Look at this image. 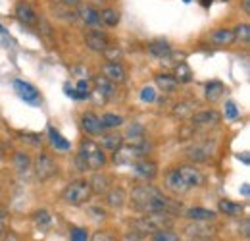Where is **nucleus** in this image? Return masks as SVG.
<instances>
[{
  "label": "nucleus",
  "mask_w": 250,
  "mask_h": 241,
  "mask_svg": "<svg viewBox=\"0 0 250 241\" xmlns=\"http://www.w3.org/2000/svg\"><path fill=\"white\" fill-rule=\"evenodd\" d=\"M33 220H35V224L39 228H46V226H50L52 216H50V212L46 211V209H39V211H35V214H33Z\"/></svg>",
  "instance_id": "32"
},
{
  "label": "nucleus",
  "mask_w": 250,
  "mask_h": 241,
  "mask_svg": "<svg viewBox=\"0 0 250 241\" xmlns=\"http://www.w3.org/2000/svg\"><path fill=\"white\" fill-rule=\"evenodd\" d=\"M85 43H87V47H89L91 50H94V52H104V50L110 47L106 33H102L100 29L87 31V33H85Z\"/></svg>",
  "instance_id": "7"
},
{
  "label": "nucleus",
  "mask_w": 250,
  "mask_h": 241,
  "mask_svg": "<svg viewBox=\"0 0 250 241\" xmlns=\"http://www.w3.org/2000/svg\"><path fill=\"white\" fill-rule=\"evenodd\" d=\"M104 52H106L108 62H120L122 60V50H120V48H110V47H108Z\"/></svg>",
  "instance_id": "41"
},
{
  "label": "nucleus",
  "mask_w": 250,
  "mask_h": 241,
  "mask_svg": "<svg viewBox=\"0 0 250 241\" xmlns=\"http://www.w3.org/2000/svg\"><path fill=\"white\" fill-rule=\"evenodd\" d=\"M154 83H156L158 87L162 91H175L179 87V83H177V79L171 75V73H156L154 75Z\"/></svg>",
  "instance_id": "22"
},
{
  "label": "nucleus",
  "mask_w": 250,
  "mask_h": 241,
  "mask_svg": "<svg viewBox=\"0 0 250 241\" xmlns=\"http://www.w3.org/2000/svg\"><path fill=\"white\" fill-rule=\"evenodd\" d=\"M48 137H50V143H52V145H54L60 152H67L69 149H71L69 141H67L65 137H62L54 127H48Z\"/></svg>",
  "instance_id": "24"
},
{
  "label": "nucleus",
  "mask_w": 250,
  "mask_h": 241,
  "mask_svg": "<svg viewBox=\"0 0 250 241\" xmlns=\"http://www.w3.org/2000/svg\"><path fill=\"white\" fill-rule=\"evenodd\" d=\"M131 205L135 207V211L143 212V214H177L183 207L173 201L167 199L158 187L154 185H137L131 191Z\"/></svg>",
  "instance_id": "1"
},
{
  "label": "nucleus",
  "mask_w": 250,
  "mask_h": 241,
  "mask_svg": "<svg viewBox=\"0 0 250 241\" xmlns=\"http://www.w3.org/2000/svg\"><path fill=\"white\" fill-rule=\"evenodd\" d=\"M0 31H2V33H4V27H2V25H0Z\"/></svg>",
  "instance_id": "52"
},
{
  "label": "nucleus",
  "mask_w": 250,
  "mask_h": 241,
  "mask_svg": "<svg viewBox=\"0 0 250 241\" xmlns=\"http://www.w3.org/2000/svg\"><path fill=\"white\" fill-rule=\"evenodd\" d=\"M185 2H188V0H185Z\"/></svg>",
  "instance_id": "55"
},
{
  "label": "nucleus",
  "mask_w": 250,
  "mask_h": 241,
  "mask_svg": "<svg viewBox=\"0 0 250 241\" xmlns=\"http://www.w3.org/2000/svg\"><path fill=\"white\" fill-rule=\"evenodd\" d=\"M114 234H110V232H96L93 236V240L91 241H114Z\"/></svg>",
  "instance_id": "43"
},
{
  "label": "nucleus",
  "mask_w": 250,
  "mask_h": 241,
  "mask_svg": "<svg viewBox=\"0 0 250 241\" xmlns=\"http://www.w3.org/2000/svg\"><path fill=\"white\" fill-rule=\"evenodd\" d=\"M243 238H245V240H249V220L243 224Z\"/></svg>",
  "instance_id": "45"
},
{
  "label": "nucleus",
  "mask_w": 250,
  "mask_h": 241,
  "mask_svg": "<svg viewBox=\"0 0 250 241\" xmlns=\"http://www.w3.org/2000/svg\"><path fill=\"white\" fill-rule=\"evenodd\" d=\"M81 127L87 131V135H91V137H98V135H102V125H100V118L93 114V112H85L83 116H81Z\"/></svg>",
  "instance_id": "12"
},
{
  "label": "nucleus",
  "mask_w": 250,
  "mask_h": 241,
  "mask_svg": "<svg viewBox=\"0 0 250 241\" xmlns=\"http://www.w3.org/2000/svg\"><path fill=\"white\" fill-rule=\"evenodd\" d=\"M243 8H245V12L249 14V12H250V4H249V0H245V2H243Z\"/></svg>",
  "instance_id": "49"
},
{
  "label": "nucleus",
  "mask_w": 250,
  "mask_h": 241,
  "mask_svg": "<svg viewBox=\"0 0 250 241\" xmlns=\"http://www.w3.org/2000/svg\"><path fill=\"white\" fill-rule=\"evenodd\" d=\"M237 158H239V160H243L245 164H250V158H249V154H247V152H245V154H237Z\"/></svg>",
  "instance_id": "46"
},
{
  "label": "nucleus",
  "mask_w": 250,
  "mask_h": 241,
  "mask_svg": "<svg viewBox=\"0 0 250 241\" xmlns=\"http://www.w3.org/2000/svg\"><path fill=\"white\" fill-rule=\"evenodd\" d=\"M8 241H16V236H8Z\"/></svg>",
  "instance_id": "51"
},
{
  "label": "nucleus",
  "mask_w": 250,
  "mask_h": 241,
  "mask_svg": "<svg viewBox=\"0 0 250 241\" xmlns=\"http://www.w3.org/2000/svg\"><path fill=\"white\" fill-rule=\"evenodd\" d=\"M210 41L219 47H227L235 43V35H233V29H216L210 33Z\"/></svg>",
  "instance_id": "20"
},
{
  "label": "nucleus",
  "mask_w": 250,
  "mask_h": 241,
  "mask_svg": "<svg viewBox=\"0 0 250 241\" xmlns=\"http://www.w3.org/2000/svg\"><path fill=\"white\" fill-rule=\"evenodd\" d=\"M249 183H245V185H243V193H245V195H247V197H249Z\"/></svg>",
  "instance_id": "50"
},
{
  "label": "nucleus",
  "mask_w": 250,
  "mask_h": 241,
  "mask_svg": "<svg viewBox=\"0 0 250 241\" xmlns=\"http://www.w3.org/2000/svg\"><path fill=\"white\" fill-rule=\"evenodd\" d=\"M94 81H96V91L102 95V98H110V96H114L116 87H114V83H112V81H108L104 75H98Z\"/></svg>",
  "instance_id": "25"
},
{
  "label": "nucleus",
  "mask_w": 250,
  "mask_h": 241,
  "mask_svg": "<svg viewBox=\"0 0 250 241\" xmlns=\"http://www.w3.org/2000/svg\"><path fill=\"white\" fill-rule=\"evenodd\" d=\"M152 241H181V238L171 230H160L152 234Z\"/></svg>",
  "instance_id": "36"
},
{
  "label": "nucleus",
  "mask_w": 250,
  "mask_h": 241,
  "mask_svg": "<svg viewBox=\"0 0 250 241\" xmlns=\"http://www.w3.org/2000/svg\"><path fill=\"white\" fill-rule=\"evenodd\" d=\"M173 77L177 79V83H187V81L192 79V72H190V68H188L187 64H177Z\"/></svg>",
  "instance_id": "31"
},
{
  "label": "nucleus",
  "mask_w": 250,
  "mask_h": 241,
  "mask_svg": "<svg viewBox=\"0 0 250 241\" xmlns=\"http://www.w3.org/2000/svg\"><path fill=\"white\" fill-rule=\"evenodd\" d=\"M14 166H16V170H18V174L25 176V174L29 172V168H31V158H29V154H27V152H18V154L14 156Z\"/></svg>",
  "instance_id": "26"
},
{
  "label": "nucleus",
  "mask_w": 250,
  "mask_h": 241,
  "mask_svg": "<svg viewBox=\"0 0 250 241\" xmlns=\"http://www.w3.org/2000/svg\"><path fill=\"white\" fill-rule=\"evenodd\" d=\"M233 35H235V41H241V43L249 45V41H250V27H249V24H239V25L233 29Z\"/></svg>",
  "instance_id": "33"
},
{
  "label": "nucleus",
  "mask_w": 250,
  "mask_h": 241,
  "mask_svg": "<svg viewBox=\"0 0 250 241\" xmlns=\"http://www.w3.org/2000/svg\"><path fill=\"white\" fill-rule=\"evenodd\" d=\"M225 118L231 121H235L239 118V108L235 106L233 100H227V102H225Z\"/></svg>",
  "instance_id": "38"
},
{
  "label": "nucleus",
  "mask_w": 250,
  "mask_h": 241,
  "mask_svg": "<svg viewBox=\"0 0 250 241\" xmlns=\"http://www.w3.org/2000/svg\"><path fill=\"white\" fill-rule=\"evenodd\" d=\"M124 123V118L118 116V114H104L102 120H100V125L102 127H118Z\"/></svg>",
  "instance_id": "37"
},
{
  "label": "nucleus",
  "mask_w": 250,
  "mask_h": 241,
  "mask_svg": "<svg viewBox=\"0 0 250 241\" xmlns=\"http://www.w3.org/2000/svg\"><path fill=\"white\" fill-rule=\"evenodd\" d=\"M89 185H91V191L98 193V195H102V193H106V191H108V187H110V178H108V176L94 174L93 180L89 181Z\"/></svg>",
  "instance_id": "28"
},
{
  "label": "nucleus",
  "mask_w": 250,
  "mask_h": 241,
  "mask_svg": "<svg viewBox=\"0 0 250 241\" xmlns=\"http://www.w3.org/2000/svg\"><path fill=\"white\" fill-rule=\"evenodd\" d=\"M135 174L141 176L143 180H154L158 174V166L154 162H150V160L141 158V160L135 162Z\"/></svg>",
  "instance_id": "15"
},
{
  "label": "nucleus",
  "mask_w": 250,
  "mask_h": 241,
  "mask_svg": "<svg viewBox=\"0 0 250 241\" xmlns=\"http://www.w3.org/2000/svg\"><path fill=\"white\" fill-rule=\"evenodd\" d=\"M0 160H2V154H0Z\"/></svg>",
  "instance_id": "54"
},
{
  "label": "nucleus",
  "mask_w": 250,
  "mask_h": 241,
  "mask_svg": "<svg viewBox=\"0 0 250 241\" xmlns=\"http://www.w3.org/2000/svg\"><path fill=\"white\" fill-rule=\"evenodd\" d=\"M173 116L175 118H190L192 116V104L185 100V102H179L175 108H173Z\"/></svg>",
  "instance_id": "34"
},
{
  "label": "nucleus",
  "mask_w": 250,
  "mask_h": 241,
  "mask_svg": "<svg viewBox=\"0 0 250 241\" xmlns=\"http://www.w3.org/2000/svg\"><path fill=\"white\" fill-rule=\"evenodd\" d=\"M98 16H100V24H104V25H108V27H116L118 24H120V20H122V14H120V10L118 8H104L102 12H98Z\"/></svg>",
  "instance_id": "19"
},
{
  "label": "nucleus",
  "mask_w": 250,
  "mask_h": 241,
  "mask_svg": "<svg viewBox=\"0 0 250 241\" xmlns=\"http://www.w3.org/2000/svg\"><path fill=\"white\" fill-rule=\"evenodd\" d=\"M150 151L148 147H146V143H143V145H131V147H122L120 151L116 152V162L118 164H127V162H137V160H141L146 152Z\"/></svg>",
  "instance_id": "6"
},
{
  "label": "nucleus",
  "mask_w": 250,
  "mask_h": 241,
  "mask_svg": "<svg viewBox=\"0 0 250 241\" xmlns=\"http://www.w3.org/2000/svg\"><path fill=\"white\" fill-rule=\"evenodd\" d=\"M89 87H91V85H89V81H85V79H81V81H79V83H77V93H79V95H81V96H83V98H85V96H87V95H89Z\"/></svg>",
  "instance_id": "44"
},
{
  "label": "nucleus",
  "mask_w": 250,
  "mask_h": 241,
  "mask_svg": "<svg viewBox=\"0 0 250 241\" xmlns=\"http://www.w3.org/2000/svg\"><path fill=\"white\" fill-rule=\"evenodd\" d=\"M77 156H81V158L85 160V164H87L89 168H93V170H98V168H102V166L106 164L104 152L100 151V147H98L96 143L89 141V139L81 141V145H79V154H77Z\"/></svg>",
  "instance_id": "4"
},
{
  "label": "nucleus",
  "mask_w": 250,
  "mask_h": 241,
  "mask_svg": "<svg viewBox=\"0 0 250 241\" xmlns=\"http://www.w3.org/2000/svg\"><path fill=\"white\" fill-rule=\"evenodd\" d=\"M187 216L190 220H194V222H202V220H212L216 216V212L208 211L204 207H192V209L187 211Z\"/></svg>",
  "instance_id": "27"
},
{
  "label": "nucleus",
  "mask_w": 250,
  "mask_h": 241,
  "mask_svg": "<svg viewBox=\"0 0 250 241\" xmlns=\"http://www.w3.org/2000/svg\"><path fill=\"white\" fill-rule=\"evenodd\" d=\"M156 98V93H154V87H145L141 91V100L143 102H152Z\"/></svg>",
  "instance_id": "42"
},
{
  "label": "nucleus",
  "mask_w": 250,
  "mask_h": 241,
  "mask_svg": "<svg viewBox=\"0 0 250 241\" xmlns=\"http://www.w3.org/2000/svg\"><path fill=\"white\" fill-rule=\"evenodd\" d=\"M63 2H65L67 6H75V4H79L81 0H63Z\"/></svg>",
  "instance_id": "48"
},
{
  "label": "nucleus",
  "mask_w": 250,
  "mask_h": 241,
  "mask_svg": "<svg viewBox=\"0 0 250 241\" xmlns=\"http://www.w3.org/2000/svg\"><path fill=\"white\" fill-rule=\"evenodd\" d=\"M16 18L25 25H35L37 24V14H35L31 4H27V2H18L16 4Z\"/></svg>",
  "instance_id": "13"
},
{
  "label": "nucleus",
  "mask_w": 250,
  "mask_h": 241,
  "mask_svg": "<svg viewBox=\"0 0 250 241\" xmlns=\"http://www.w3.org/2000/svg\"><path fill=\"white\" fill-rule=\"evenodd\" d=\"M194 125H216L219 121V114L216 110H202L190 116Z\"/></svg>",
  "instance_id": "18"
},
{
  "label": "nucleus",
  "mask_w": 250,
  "mask_h": 241,
  "mask_svg": "<svg viewBox=\"0 0 250 241\" xmlns=\"http://www.w3.org/2000/svg\"><path fill=\"white\" fill-rule=\"evenodd\" d=\"M223 96V83L221 81H210L206 83V98L210 102H218Z\"/></svg>",
  "instance_id": "30"
},
{
  "label": "nucleus",
  "mask_w": 250,
  "mask_h": 241,
  "mask_svg": "<svg viewBox=\"0 0 250 241\" xmlns=\"http://www.w3.org/2000/svg\"><path fill=\"white\" fill-rule=\"evenodd\" d=\"M102 75L116 85V83H122L125 79V70L120 62H108L102 66Z\"/></svg>",
  "instance_id": "10"
},
{
  "label": "nucleus",
  "mask_w": 250,
  "mask_h": 241,
  "mask_svg": "<svg viewBox=\"0 0 250 241\" xmlns=\"http://www.w3.org/2000/svg\"><path fill=\"white\" fill-rule=\"evenodd\" d=\"M143 133H145V127L139 125V123H135V125L129 127V131H127V139H131L133 145H139V143L143 141Z\"/></svg>",
  "instance_id": "35"
},
{
  "label": "nucleus",
  "mask_w": 250,
  "mask_h": 241,
  "mask_svg": "<svg viewBox=\"0 0 250 241\" xmlns=\"http://www.w3.org/2000/svg\"><path fill=\"white\" fill-rule=\"evenodd\" d=\"M91 193H93V191H91L89 181L77 180V181H71V183L63 189L62 199L65 203H69V205H83V203L89 201Z\"/></svg>",
  "instance_id": "3"
},
{
  "label": "nucleus",
  "mask_w": 250,
  "mask_h": 241,
  "mask_svg": "<svg viewBox=\"0 0 250 241\" xmlns=\"http://www.w3.org/2000/svg\"><path fill=\"white\" fill-rule=\"evenodd\" d=\"M148 54H150L152 58L164 60V58H167V56L171 54V47H169V43H167L166 39H156V41H152V43L148 45Z\"/></svg>",
  "instance_id": "16"
},
{
  "label": "nucleus",
  "mask_w": 250,
  "mask_h": 241,
  "mask_svg": "<svg viewBox=\"0 0 250 241\" xmlns=\"http://www.w3.org/2000/svg\"><path fill=\"white\" fill-rule=\"evenodd\" d=\"M218 211L223 212V214H227V216H239V214H243L245 209H243L239 203H233V201H229V199H223V201H219Z\"/></svg>",
  "instance_id": "29"
},
{
  "label": "nucleus",
  "mask_w": 250,
  "mask_h": 241,
  "mask_svg": "<svg viewBox=\"0 0 250 241\" xmlns=\"http://www.w3.org/2000/svg\"><path fill=\"white\" fill-rule=\"evenodd\" d=\"M33 168H35V176H37V180H41V181L50 180V178L56 174V162H54L52 156L46 154V152H41V154L37 156Z\"/></svg>",
  "instance_id": "5"
},
{
  "label": "nucleus",
  "mask_w": 250,
  "mask_h": 241,
  "mask_svg": "<svg viewBox=\"0 0 250 241\" xmlns=\"http://www.w3.org/2000/svg\"><path fill=\"white\" fill-rule=\"evenodd\" d=\"M177 172H179V176L183 178L187 187H200V185L204 183V176H202L200 170H196L194 166H181V168H177Z\"/></svg>",
  "instance_id": "11"
},
{
  "label": "nucleus",
  "mask_w": 250,
  "mask_h": 241,
  "mask_svg": "<svg viewBox=\"0 0 250 241\" xmlns=\"http://www.w3.org/2000/svg\"><path fill=\"white\" fill-rule=\"evenodd\" d=\"M166 185H167V189H171V191L177 193V195H179V193H185L188 189L177 170H171V172L166 174Z\"/></svg>",
  "instance_id": "17"
},
{
  "label": "nucleus",
  "mask_w": 250,
  "mask_h": 241,
  "mask_svg": "<svg viewBox=\"0 0 250 241\" xmlns=\"http://www.w3.org/2000/svg\"><path fill=\"white\" fill-rule=\"evenodd\" d=\"M106 201L112 209H122L125 205V191L122 187H112L106 195Z\"/></svg>",
  "instance_id": "23"
},
{
  "label": "nucleus",
  "mask_w": 250,
  "mask_h": 241,
  "mask_svg": "<svg viewBox=\"0 0 250 241\" xmlns=\"http://www.w3.org/2000/svg\"><path fill=\"white\" fill-rule=\"evenodd\" d=\"M212 2H214V0H200V4H202L204 8H210V6H212Z\"/></svg>",
  "instance_id": "47"
},
{
  "label": "nucleus",
  "mask_w": 250,
  "mask_h": 241,
  "mask_svg": "<svg viewBox=\"0 0 250 241\" xmlns=\"http://www.w3.org/2000/svg\"><path fill=\"white\" fill-rule=\"evenodd\" d=\"M77 14H79V18L83 20L85 25H89V27H93V29H96V27L100 25V16H98V10H96L94 6H89V4L79 6Z\"/></svg>",
  "instance_id": "14"
},
{
  "label": "nucleus",
  "mask_w": 250,
  "mask_h": 241,
  "mask_svg": "<svg viewBox=\"0 0 250 241\" xmlns=\"http://www.w3.org/2000/svg\"><path fill=\"white\" fill-rule=\"evenodd\" d=\"M8 224H10V216H8V211L0 209V240H2V236L6 234V230H8Z\"/></svg>",
  "instance_id": "40"
},
{
  "label": "nucleus",
  "mask_w": 250,
  "mask_h": 241,
  "mask_svg": "<svg viewBox=\"0 0 250 241\" xmlns=\"http://www.w3.org/2000/svg\"><path fill=\"white\" fill-rule=\"evenodd\" d=\"M167 222H169L167 214H145V218L135 220L131 224V232L143 240L145 236H152L160 230H164Z\"/></svg>",
  "instance_id": "2"
},
{
  "label": "nucleus",
  "mask_w": 250,
  "mask_h": 241,
  "mask_svg": "<svg viewBox=\"0 0 250 241\" xmlns=\"http://www.w3.org/2000/svg\"><path fill=\"white\" fill-rule=\"evenodd\" d=\"M14 89L16 93L25 100V102H31V104H39V100H41V95H39V91L33 87L31 83H27V81H21V79H16L14 81Z\"/></svg>",
  "instance_id": "8"
},
{
  "label": "nucleus",
  "mask_w": 250,
  "mask_h": 241,
  "mask_svg": "<svg viewBox=\"0 0 250 241\" xmlns=\"http://www.w3.org/2000/svg\"><path fill=\"white\" fill-rule=\"evenodd\" d=\"M69 240L71 241H89V234H87V230H83V228H71V232H69Z\"/></svg>",
  "instance_id": "39"
},
{
  "label": "nucleus",
  "mask_w": 250,
  "mask_h": 241,
  "mask_svg": "<svg viewBox=\"0 0 250 241\" xmlns=\"http://www.w3.org/2000/svg\"><path fill=\"white\" fill-rule=\"evenodd\" d=\"M50 2H58V0H50Z\"/></svg>",
  "instance_id": "53"
},
{
  "label": "nucleus",
  "mask_w": 250,
  "mask_h": 241,
  "mask_svg": "<svg viewBox=\"0 0 250 241\" xmlns=\"http://www.w3.org/2000/svg\"><path fill=\"white\" fill-rule=\"evenodd\" d=\"M102 147L110 152H118L124 147V135L122 133H106L102 137Z\"/></svg>",
  "instance_id": "21"
},
{
  "label": "nucleus",
  "mask_w": 250,
  "mask_h": 241,
  "mask_svg": "<svg viewBox=\"0 0 250 241\" xmlns=\"http://www.w3.org/2000/svg\"><path fill=\"white\" fill-rule=\"evenodd\" d=\"M216 143H200V145H194L187 151V156L194 162H202V160H208L214 152H216Z\"/></svg>",
  "instance_id": "9"
}]
</instances>
